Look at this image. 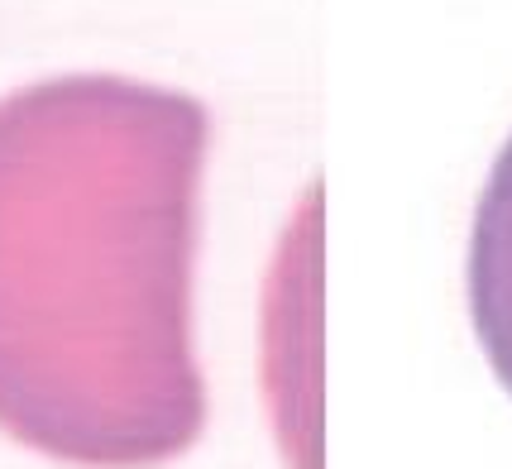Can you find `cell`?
Instances as JSON below:
<instances>
[{"label":"cell","instance_id":"1","mask_svg":"<svg viewBox=\"0 0 512 469\" xmlns=\"http://www.w3.org/2000/svg\"><path fill=\"white\" fill-rule=\"evenodd\" d=\"M469 316L493 374L512 393V139L498 154L474 211L469 240Z\"/></svg>","mask_w":512,"mask_h":469}]
</instances>
